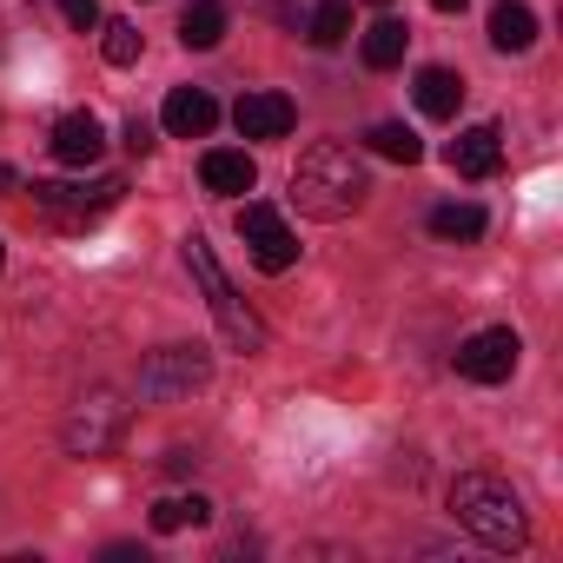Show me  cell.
Instances as JSON below:
<instances>
[{
  "instance_id": "52a82bcc",
  "label": "cell",
  "mask_w": 563,
  "mask_h": 563,
  "mask_svg": "<svg viewBox=\"0 0 563 563\" xmlns=\"http://www.w3.org/2000/svg\"><path fill=\"white\" fill-rule=\"evenodd\" d=\"M126 199V179H93V186H60V179H34V206L41 212H54V219H67V225H80V219H100V212H113Z\"/></svg>"
},
{
  "instance_id": "3957f363",
  "label": "cell",
  "mask_w": 563,
  "mask_h": 563,
  "mask_svg": "<svg viewBox=\"0 0 563 563\" xmlns=\"http://www.w3.org/2000/svg\"><path fill=\"white\" fill-rule=\"evenodd\" d=\"M186 265H192V278L206 286V306H212V319H219V339H225L239 358H258V352L272 345V332H265V319L232 292V278L219 272V258H212V245H206L199 232L186 239Z\"/></svg>"
},
{
  "instance_id": "ba28073f",
  "label": "cell",
  "mask_w": 563,
  "mask_h": 563,
  "mask_svg": "<svg viewBox=\"0 0 563 563\" xmlns=\"http://www.w3.org/2000/svg\"><path fill=\"white\" fill-rule=\"evenodd\" d=\"M517 358H523V339H517L510 325H490V332H471V339L457 345V378H471V385H504V378L517 372Z\"/></svg>"
},
{
  "instance_id": "6da1fadb",
  "label": "cell",
  "mask_w": 563,
  "mask_h": 563,
  "mask_svg": "<svg viewBox=\"0 0 563 563\" xmlns=\"http://www.w3.org/2000/svg\"><path fill=\"white\" fill-rule=\"evenodd\" d=\"M365 192H372V179H365V166L352 159V146L319 140V146L299 153V166H292V206H299L306 219H352V212L365 206Z\"/></svg>"
},
{
  "instance_id": "e0dca14e",
  "label": "cell",
  "mask_w": 563,
  "mask_h": 563,
  "mask_svg": "<svg viewBox=\"0 0 563 563\" xmlns=\"http://www.w3.org/2000/svg\"><path fill=\"white\" fill-rule=\"evenodd\" d=\"M199 523H212V504L192 490V497H159L153 504V530L159 537H179V530H199Z\"/></svg>"
},
{
  "instance_id": "7402d4cb",
  "label": "cell",
  "mask_w": 563,
  "mask_h": 563,
  "mask_svg": "<svg viewBox=\"0 0 563 563\" xmlns=\"http://www.w3.org/2000/svg\"><path fill=\"white\" fill-rule=\"evenodd\" d=\"M140 47H146V34H140L133 21H107V41H100L107 67H133V60H140Z\"/></svg>"
},
{
  "instance_id": "484cf974",
  "label": "cell",
  "mask_w": 563,
  "mask_h": 563,
  "mask_svg": "<svg viewBox=\"0 0 563 563\" xmlns=\"http://www.w3.org/2000/svg\"><path fill=\"white\" fill-rule=\"evenodd\" d=\"M431 8H438V14H464V0H431Z\"/></svg>"
},
{
  "instance_id": "4316f807",
  "label": "cell",
  "mask_w": 563,
  "mask_h": 563,
  "mask_svg": "<svg viewBox=\"0 0 563 563\" xmlns=\"http://www.w3.org/2000/svg\"><path fill=\"white\" fill-rule=\"evenodd\" d=\"M8 186H14V166H0V192H8Z\"/></svg>"
},
{
  "instance_id": "7a4b0ae2",
  "label": "cell",
  "mask_w": 563,
  "mask_h": 563,
  "mask_svg": "<svg viewBox=\"0 0 563 563\" xmlns=\"http://www.w3.org/2000/svg\"><path fill=\"white\" fill-rule=\"evenodd\" d=\"M451 510H457V523H464L477 543H490V550H523V543H530V517H523V504H517V490H510L504 477L464 471V477L451 484Z\"/></svg>"
},
{
  "instance_id": "8992f818",
  "label": "cell",
  "mask_w": 563,
  "mask_h": 563,
  "mask_svg": "<svg viewBox=\"0 0 563 563\" xmlns=\"http://www.w3.org/2000/svg\"><path fill=\"white\" fill-rule=\"evenodd\" d=\"M239 239H245V252H252L258 272H292V265H299V239H292V225L278 219L265 199H245V206H239Z\"/></svg>"
},
{
  "instance_id": "ffe728a7",
  "label": "cell",
  "mask_w": 563,
  "mask_h": 563,
  "mask_svg": "<svg viewBox=\"0 0 563 563\" xmlns=\"http://www.w3.org/2000/svg\"><path fill=\"white\" fill-rule=\"evenodd\" d=\"M365 140H372V153H378V159H398V166H418V159H424V140H418L411 126H398V120L372 126Z\"/></svg>"
},
{
  "instance_id": "ac0fdd59",
  "label": "cell",
  "mask_w": 563,
  "mask_h": 563,
  "mask_svg": "<svg viewBox=\"0 0 563 563\" xmlns=\"http://www.w3.org/2000/svg\"><path fill=\"white\" fill-rule=\"evenodd\" d=\"M484 206H471V199H451V206H438L431 212V232L438 239H457V245H471V239H484Z\"/></svg>"
},
{
  "instance_id": "2e32d148",
  "label": "cell",
  "mask_w": 563,
  "mask_h": 563,
  "mask_svg": "<svg viewBox=\"0 0 563 563\" xmlns=\"http://www.w3.org/2000/svg\"><path fill=\"white\" fill-rule=\"evenodd\" d=\"M179 41H186L192 54L219 47V41H225V0H192L186 21H179Z\"/></svg>"
},
{
  "instance_id": "277c9868",
  "label": "cell",
  "mask_w": 563,
  "mask_h": 563,
  "mask_svg": "<svg viewBox=\"0 0 563 563\" xmlns=\"http://www.w3.org/2000/svg\"><path fill=\"white\" fill-rule=\"evenodd\" d=\"M120 438H126V398H120L113 385L80 391V405H74L67 424H60V444H67L74 457H113Z\"/></svg>"
},
{
  "instance_id": "5bb4252c",
  "label": "cell",
  "mask_w": 563,
  "mask_h": 563,
  "mask_svg": "<svg viewBox=\"0 0 563 563\" xmlns=\"http://www.w3.org/2000/svg\"><path fill=\"white\" fill-rule=\"evenodd\" d=\"M411 93H418V113L424 120H457V107H464V80L451 67H424L411 80Z\"/></svg>"
},
{
  "instance_id": "83f0119b",
  "label": "cell",
  "mask_w": 563,
  "mask_h": 563,
  "mask_svg": "<svg viewBox=\"0 0 563 563\" xmlns=\"http://www.w3.org/2000/svg\"><path fill=\"white\" fill-rule=\"evenodd\" d=\"M372 8H391V0H372Z\"/></svg>"
},
{
  "instance_id": "f1b7e54d",
  "label": "cell",
  "mask_w": 563,
  "mask_h": 563,
  "mask_svg": "<svg viewBox=\"0 0 563 563\" xmlns=\"http://www.w3.org/2000/svg\"><path fill=\"white\" fill-rule=\"evenodd\" d=\"M0 258H8V245H0Z\"/></svg>"
},
{
  "instance_id": "cb8c5ba5",
  "label": "cell",
  "mask_w": 563,
  "mask_h": 563,
  "mask_svg": "<svg viewBox=\"0 0 563 563\" xmlns=\"http://www.w3.org/2000/svg\"><path fill=\"white\" fill-rule=\"evenodd\" d=\"M126 153H153V126L146 120H126Z\"/></svg>"
},
{
  "instance_id": "9a60e30c",
  "label": "cell",
  "mask_w": 563,
  "mask_h": 563,
  "mask_svg": "<svg viewBox=\"0 0 563 563\" xmlns=\"http://www.w3.org/2000/svg\"><path fill=\"white\" fill-rule=\"evenodd\" d=\"M490 47L497 54H530L537 47V14L523 8V0H504V8L490 14Z\"/></svg>"
},
{
  "instance_id": "9c48e42d",
  "label": "cell",
  "mask_w": 563,
  "mask_h": 563,
  "mask_svg": "<svg viewBox=\"0 0 563 563\" xmlns=\"http://www.w3.org/2000/svg\"><path fill=\"white\" fill-rule=\"evenodd\" d=\"M292 120H299V107H292L286 93H245V100L232 107V126H239L245 140H286Z\"/></svg>"
},
{
  "instance_id": "d4e9b609",
  "label": "cell",
  "mask_w": 563,
  "mask_h": 563,
  "mask_svg": "<svg viewBox=\"0 0 563 563\" xmlns=\"http://www.w3.org/2000/svg\"><path fill=\"white\" fill-rule=\"evenodd\" d=\"M159 464H166V477H192V464H199V457H192V451H186V444H179V451H166V457H159Z\"/></svg>"
},
{
  "instance_id": "603a6c76",
  "label": "cell",
  "mask_w": 563,
  "mask_h": 563,
  "mask_svg": "<svg viewBox=\"0 0 563 563\" xmlns=\"http://www.w3.org/2000/svg\"><path fill=\"white\" fill-rule=\"evenodd\" d=\"M60 14L87 34V27H100V0H60Z\"/></svg>"
},
{
  "instance_id": "5b68a950",
  "label": "cell",
  "mask_w": 563,
  "mask_h": 563,
  "mask_svg": "<svg viewBox=\"0 0 563 563\" xmlns=\"http://www.w3.org/2000/svg\"><path fill=\"white\" fill-rule=\"evenodd\" d=\"M206 378H212L206 345H159V352L140 365V398H146V405H179V398L206 391Z\"/></svg>"
},
{
  "instance_id": "30bf717a",
  "label": "cell",
  "mask_w": 563,
  "mask_h": 563,
  "mask_svg": "<svg viewBox=\"0 0 563 563\" xmlns=\"http://www.w3.org/2000/svg\"><path fill=\"white\" fill-rule=\"evenodd\" d=\"M159 120H166L173 140H206V133L219 126V100H212L206 87H173L166 107H159Z\"/></svg>"
},
{
  "instance_id": "8fae6325",
  "label": "cell",
  "mask_w": 563,
  "mask_h": 563,
  "mask_svg": "<svg viewBox=\"0 0 563 563\" xmlns=\"http://www.w3.org/2000/svg\"><path fill=\"white\" fill-rule=\"evenodd\" d=\"M444 159H451L457 179H490V173L504 166V133H497V126H464V133L444 146Z\"/></svg>"
},
{
  "instance_id": "4fadbf2b",
  "label": "cell",
  "mask_w": 563,
  "mask_h": 563,
  "mask_svg": "<svg viewBox=\"0 0 563 563\" xmlns=\"http://www.w3.org/2000/svg\"><path fill=\"white\" fill-rule=\"evenodd\" d=\"M107 153V126L93 120V113H67L60 126H54V159L60 166H93Z\"/></svg>"
},
{
  "instance_id": "7c38bea8",
  "label": "cell",
  "mask_w": 563,
  "mask_h": 563,
  "mask_svg": "<svg viewBox=\"0 0 563 563\" xmlns=\"http://www.w3.org/2000/svg\"><path fill=\"white\" fill-rule=\"evenodd\" d=\"M199 179H206V192L239 199V192L258 186V166H252V153H239V146H212V153L199 159Z\"/></svg>"
},
{
  "instance_id": "d6986e66",
  "label": "cell",
  "mask_w": 563,
  "mask_h": 563,
  "mask_svg": "<svg viewBox=\"0 0 563 563\" xmlns=\"http://www.w3.org/2000/svg\"><path fill=\"white\" fill-rule=\"evenodd\" d=\"M405 47H411V27H405V21H378V27L365 34V67L385 74V67L405 60Z\"/></svg>"
},
{
  "instance_id": "44dd1931",
  "label": "cell",
  "mask_w": 563,
  "mask_h": 563,
  "mask_svg": "<svg viewBox=\"0 0 563 563\" xmlns=\"http://www.w3.org/2000/svg\"><path fill=\"white\" fill-rule=\"evenodd\" d=\"M345 34H352V0H319L306 41H312V47H345Z\"/></svg>"
}]
</instances>
